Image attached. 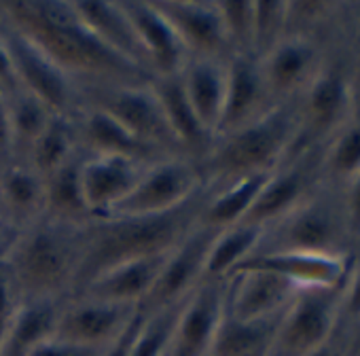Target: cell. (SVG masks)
<instances>
[{"label": "cell", "mask_w": 360, "mask_h": 356, "mask_svg": "<svg viewBox=\"0 0 360 356\" xmlns=\"http://www.w3.org/2000/svg\"><path fill=\"white\" fill-rule=\"evenodd\" d=\"M0 11L79 85H148L155 79L110 51L81 22L72 0H3Z\"/></svg>", "instance_id": "cell-1"}, {"label": "cell", "mask_w": 360, "mask_h": 356, "mask_svg": "<svg viewBox=\"0 0 360 356\" xmlns=\"http://www.w3.org/2000/svg\"><path fill=\"white\" fill-rule=\"evenodd\" d=\"M210 187H204L183 206L161 215L102 217L85 225V253L72 297L106 269L144 257L172 253L200 223Z\"/></svg>", "instance_id": "cell-2"}, {"label": "cell", "mask_w": 360, "mask_h": 356, "mask_svg": "<svg viewBox=\"0 0 360 356\" xmlns=\"http://www.w3.org/2000/svg\"><path fill=\"white\" fill-rule=\"evenodd\" d=\"M85 253V225L47 215L20 227L0 261L18 301L70 299Z\"/></svg>", "instance_id": "cell-3"}, {"label": "cell", "mask_w": 360, "mask_h": 356, "mask_svg": "<svg viewBox=\"0 0 360 356\" xmlns=\"http://www.w3.org/2000/svg\"><path fill=\"white\" fill-rule=\"evenodd\" d=\"M297 134V98L274 104L250 123L214 138L212 148L200 161L204 183L217 189L252 174L274 172L288 157Z\"/></svg>", "instance_id": "cell-4"}, {"label": "cell", "mask_w": 360, "mask_h": 356, "mask_svg": "<svg viewBox=\"0 0 360 356\" xmlns=\"http://www.w3.org/2000/svg\"><path fill=\"white\" fill-rule=\"evenodd\" d=\"M352 238L345 206L324 202L316 191L286 217L263 229L255 253H309L347 257L343 246ZM252 253V255H255Z\"/></svg>", "instance_id": "cell-5"}, {"label": "cell", "mask_w": 360, "mask_h": 356, "mask_svg": "<svg viewBox=\"0 0 360 356\" xmlns=\"http://www.w3.org/2000/svg\"><path fill=\"white\" fill-rule=\"evenodd\" d=\"M345 284L301 286L280 316L267 356H311L335 341Z\"/></svg>", "instance_id": "cell-6"}, {"label": "cell", "mask_w": 360, "mask_h": 356, "mask_svg": "<svg viewBox=\"0 0 360 356\" xmlns=\"http://www.w3.org/2000/svg\"><path fill=\"white\" fill-rule=\"evenodd\" d=\"M81 104L119 121L134 138L163 157H187L174 138L155 91L148 85H79ZM189 159V157H187Z\"/></svg>", "instance_id": "cell-7"}, {"label": "cell", "mask_w": 360, "mask_h": 356, "mask_svg": "<svg viewBox=\"0 0 360 356\" xmlns=\"http://www.w3.org/2000/svg\"><path fill=\"white\" fill-rule=\"evenodd\" d=\"M0 43H3L15 81L22 89L34 94L56 115L70 117L79 106V83L64 72L24 30L0 11Z\"/></svg>", "instance_id": "cell-8"}, {"label": "cell", "mask_w": 360, "mask_h": 356, "mask_svg": "<svg viewBox=\"0 0 360 356\" xmlns=\"http://www.w3.org/2000/svg\"><path fill=\"white\" fill-rule=\"evenodd\" d=\"M202 187H204V174L198 161L187 157H167L150 163L144 170L134 191L110 215L117 217L161 215L183 206Z\"/></svg>", "instance_id": "cell-9"}, {"label": "cell", "mask_w": 360, "mask_h": 356, "mask_svg": "<svg viewBox=\"0 0 360 356\" xmlns=\"http://www.w3.org/2000/svg\"><path fill=\"white\" fill-rule=\"evenodd\" d=\"M324 170L322 153L318 146L290 153L267 178L261 193L242 223L255 227H269L299 204H303L318 185V174Z\"/></svg>", "instance_id": "cell-10"}, {"label": "cell", "mask_w": 360, "mask_h": 356, "mask_svg": "<svg viewBox=\"0 0 360 356\" xmlns=\"http://www.w3.org/2000/svg\"><path fill=\"white\" fill-rule=\"evenodd\" d=\"M217 236V229L198 223L189 236L165 257V263L150 293L140 303V310L148 314L187 299V295L204 280L206 261Z\"/></svg>", "instance_id": "cell-11"}, {"label": "cell", "mask_w": 360, "mask_h": 356, "mask_svg": "<svg viewBox=\"0 0 360 356\" xmlns=\"http://www.w3.org/2000/svg\"><path fill=\"white\" fill-rule=\"evenodd\" d=\"M227 280H202L180 307L167 356H208L225 314Z\"/></svg>", "instance_id": "cell-12"}, {"label": "cell", "mask_w": 360, "mask_h": 356, "mask_svg": "<svg viewBox=\"0 0 360 356\" xmlns=\"http://www.w3.org/2000/svg\"><path fill=\"white\" fill-rule=\"evenodd\" d=\"M157 11L172 24L189 51V58L231 56L217 0H155Z\"/></svg>", "instance_id": "cell-13"}, {"label": "cell", "mask_w": 360, "mask_h": 356, "mask_svg": "<svg viewBox=\"0 0 360 356\" xmlns=\"http://www.w3.org/2000/svg\"><path fill=\"white\" fill-rule=\"evenodd\" d=\"M150 163L119 155H87L81 165V185L94 219L108 217L138 185Z\"/></svg>", "instance_id": "cell-14"}, {"label": "cell", "mask_w": 360, "mask_h": 356, "mask_svg": "<svg viewBox=\"0 0 360 356\" xmlns=\"http://www.w3.org/2000/svg\"><path fill=\"white\" fill-rule=\"evenodd\" d=\"M136 312L138 307L134 305H117L87 297H72L66 299L60 312L56 337L77 345L104 350L121 335Z\"/></svg>", "instance_id": "cell-15"}, {"label": "cell", "mask_w": 360, "mask_h": 356, "mask_svg": "<svg viewBox=\"0 0 360 356\" xmlns=\"http://www.w3.org/2000/svg\"><path fill=\"white\" fill-rule=\"evenodd\" d=\"M301 286L265 269H242L227 278L225 310L242 320L280 316Z\"/></svg>", "instance_id": "cell-16"}, {"label": "cell", "mask_w": 360, "mask_h": 356, "mask_svg": "<svg viewBox=\"0 0 360 356\" xmlns=\"http://www.w3.org/2000/svg\"><path fill=\"white\" fill-rule=\"evenodd\" d=\"M121 9L129 18L140 45L148 58L155 77L178 75L189 60V51L172 24L146 0H121Z\"/></svg>", "instance_id": "cell-17"}, {"label": "cell", "mask_w": 360, "mask_h": 356, "mask_svg": "<svg viewBox=\"0 0 360 356\" xmlns=\"http://www.w3.org/2000/svg\"><path fill=\"white\" fill-rule=\"evenodd\" d=\"M259 64L269 98L276 104L292 100L318 75V47L311 39L284 37Z\"/></svg>", "instance_id": "cell-18"}, {"label": "cell", "mask_w": 360, "mask_h": 356, "mask_svg": "<svg viewBox=\"0 0 360 356\" xmlns=\"http://www.w3.org/2000/svg\"><path fill=\"white\" fill-rule=\"evenodd\" d=\"M276 102L269 98L261 64L252 56H229L227 58V89L225 106L217 136L229 134L252 119L261 117Z\"/></svg>", "instance_id": "cell-19"}, {"label": "cell", "mask_w": 360, "mask_h": 356, "mask_svg": "<svg viewBox=\"0 0 360 356\" xmlns=\"http://www.w3.org/2000/svg\"><path fill=\"white\" fill-rule=\"evenodd\" d=\"M349 259L309 253H255L236 269H265L280 274L299 286H341L349 278Z\"/></svg>", "instance_id": "cell-20"}, {"label": "cell", "mask_w": 360, "mask_h": 356, "mask_svg": "<svg viewBox=\"0 0 360 356\" xmlns=\"http://www.w3.org/2000/svg\"><path fill=\"white\" fill-rule=\"evenodd\" d=\"M70 117L77 129L79 146L87 155H119L146 163L167 159L161 153L142 144L119 121H115L100 108L81 104Z\"/></svg>", "instance_id": "cell-21"}, {"label": "cell", "mask_w": 360, "mask_h": 356, "mask_svg": "<svg viewBox=\"0 0 360 356\" xmlns=\"http://www.w3.org/2000/svg\"><path fill=\"white\" fill-rule=\"evenodd\" d=\"M150 89L155 91V96L161 104V110L167 119V125H169L174 138L178 140L180 148H183V153L189 159L200 163L212 148L214 136L198 119V115L187 98L180 72L169 75V77H155L150 83Z\"/></svg>", "instance_id": "cell-22"}, {"label": "cell", "mask_w": 360, "mask_h": 356, "mask_svg": "<svg viewBox=\"0 0 360 356\" xmlns=\"http://www.w3.org/2000/svg\"><path fill=\"white\" fill-rule=\"evenodd\" d=\"M167 255L144 257V259L119 263V265L106 269L104 274H100L96 280H91L75 297H87V299H96V301H104V303L140 307V303L150 293Z\"/></svg>", "instance_id": "cell-23"}, {"label": "cell", "mask_w": 360, "mask_h": 356, "mask_svg": "<svg viewBox=\"0 0 360 356\" xmlns=\"http://www.w3.org/2000/svg\"><path fill=\"white\" fill-rule=\"evenodd\" d=\"M72 7L81 22L110 51L155 75L138 34L119 3H110V0H72Z\"/></svg>", "instance_id": "cell-24"}, {"label": "cell", "mask_w": 360, "mask_h": 356, "mask_svg": "<svg viewBox=\"0 0 360 356\" xmlns=\"http://www.w3.org/2000/svg\"><path fill=\"white\" fill-rule=\"evenodd\" d=\"M187 98L202 125L217 138L227 89V60L189 58L180 70Z\"/></svg>", "instance_id": "cell-25"}, {"label": "cell", "mask_w": 360, "mask_h": 356, "mask_svg": "<svg viewBox=\"0 0 360 356\" xmlns=\"http://www.w3.org/2000/svg\"><path fill=\"white\" fill-rule=\"evenodd\" d=\"M0 210L13 229L45 215V181L28 163L0 167Z\"/></svg>", "instance_id": "cell-26"}, {"label": "cell", "mask_w": 360, "mask_h": 356, "mask_svg": "<svg viewBox=\"0 0 360 356\" xmlns=\"http://www.w3.org/2000/svg\"><path fill=\"white\" fill-rule=\"evenodd\" d=\"M66 299L18 301L0 356H28L37 345L56 337V326Z\"/></svg>", "instance_id": "cell-27"}, {"label": "cell", "mask_w": 360, "mask_h": 356, "mask_svg": "<svg viewBox=\"0 0 360 356\" xmlns=\"http://www.w3.org/2000/svg\"><path fill=\"white\" fill-rule=\"evenodd\" d=\"M85 153L79 151L60 170L45 178V215L72 225H87L91 215L81 185V165Z\"/></svg>", "instance_id": "cell-28"}, {"label": "cell", "mask_w": 360, "mask_h": 356, "mask_svg": "<svg viewBox=\"0 0 360 356\" xmlns=\"http://www.w3.org/2000/svg\"><path fill=\"white\" fill-rule=\"evenodd\" d=\"M269 174H252L225 187H217V189L210 187V196L202 210L200 225H206L217 231L240 225L248 215V210L252 208L263 185L267 183Z\"/></svg>", "instance_id": "cell-29"}, {"label": "cell", "mask_w": 360, "mask_h": 356, "mask_svg": "<svg viewBox=\"0 0 360 356\" xmlns=\"http://www.w3.org/2000/svg\"><path fill=\"white\" fill-rule=\"evenodd\" d=\"M7 94L9 106V129H11V161L26 163L34 142L45 132L47 123L56 115L34 94L18 87Z\"/></svg>", "instance_id": "cell-30"}, {"label": "cell", "mask_w": 360, "mask_h": 356, "mask_svg": "<svg viewBox=\"0 0 360 356\" xmlns=\"http://www.w3.org/2000/svg\"><path fill=\"white\" fill-rule=\"evenodd\" d=\"M282 316V314H280ZM280 316L263 320H242L227 310L221 318L208 356H250L267 354L276 335Z\"/></svg>", "instance_id": "cell-31"}, {"label": "cell", "mask_w": 360, "mask_h": 356, "mask_svg": "<svg viewBox=\"0 0 360 356\" xmlns=\"http://www.w3.org/2000/svg\"><path fill=\"white\" fill-rule=\"evenodd\" d=\"M79 151H81V146H79L72 117L53 115L51 121L47 123L45 132L34 142L26 163L45 181L47 176H51L56 170H60Z\"/></svg>", "instance_id": "cell-32"}, {"label": "cell", "mask_w": 360, "mask_h": 356, "mask_svg": "<svg viewBox=\"0 0 360 356\" xmlns=\"http://www.w3.org/2000/svg\"><path fill=\"white\" fill-rule=\"evenodd\" d=\"M261 236V227L246 223L219 231L206 261L204 280H227L233 274V269L257 250Z\"/></svg>", "instance_id": "cell-33"}, {"label": "cell", "mask_w": 360, "mask_h": 356, "mask_svg": "<svg viewBox=\"0 0 360 356\" xmlns=\"http://www.w3.org/2000/svg\"><path fill=\"white\" fill-rule=\"evenodd\" d=\"M183 303H185V299L178 303H172L167 307L148 312V314L144 312V320L138 329V335L134 339L129 356H165L169 350L174 326H176Z\"/></svg>", "instance_id": "cell-34"}, {"label": "cell", "mask_w": 360, "mask_h": 356, "mask_svg": "<svg viewBox=\"0 0 360 356\" xmlns=\"http://www.w3.org/2000/svg\"><path fill=\"white\" fill-rule=\"evenodd\" d=\"M252 56L261 60L286 37V3L261 0L252 3Z\"/></svg>", "instance_id": "cell-35"}, {"label": "cell", "mask_w": 360, "mask_h": 356, "mask_svg": "<svg viewBox=\"0 0 360 356\" xmlns=\"http://www.w3.org/2000/svg\"><path fill=\"white\" fill-rule=\"evenodd\" d=\"M217 7L231 56H252V3L248 0H217Z\"/></svg>", "instance_id": "cell-36"}, {"label": "cell", "mask_w": 360, "mask_h": 356, "mask_svg": "<svg viewBox=\"0 0 360 356\" xmlns=\"http://www.w3.org/2000/svg\"><path fill=\"white\" fill-rule=\"evenodd\" d=\"M326 170L337 181H347L360 172V119L337 136L328 151Z\"/></svg>", "instance_id": "cell-37"}, {"label": "cell", "mask_w": 360, "mask_h": 356, "mask_svg": "<svg viewBox=\"0 0 360 356\" xmlns=\"http://www.w3.org/2000/svg\"><path fill=\"white\" fill-rule=\"evenodd\" d=\"M358 320H360V267L345 282L343 305H341V320H339V331H337L335 341H339Z\"/></svg>", "instance_id": "cell-38"}, {"label": "cell", "mask_w": 360, "mask_h": 356, "mask_svg": "<svg viewBox=\"0 0 360 356\" xmlns=\"http://www.w3.org/2000/svg\"><path fill=\"white\" fill-rule=\"evenodd\" d=\"M104 350L98 348H85V345H77L58 337H51L47 341H43L41 345H37L28 356H102Z\"/></svg>", "instance_id": "cell-39"}, {"label": "cell", "mask_w": 360, "mask_h": 356, "mask_svg": "<svg viewBox=\"0 0 360 356\" xmlns=\"http://www.w3.org/2000/svg\"><path fill=\"white\" fill-rule=\"evenodd\" d=\"M142 320H144V312L138 307V312L134 314V318L129 320V324L121 331V335H119L112 343H108V345L104 348L102 356H129L131 345H134V339H136V335H138V329H140Z\"/></svg>", "instance_id": "cell-40"}, {"label": "cell", "mask_w": 360, "mask_h": 356, "mask_svg": "<svg viewBox=\"0 0 360 356\" xmlns=\"http://www.w3.org/2000/svg\"><path fill=\"white\" fill-rule=\"evenodd\" d=\"M15 307H18V299L3 274V269H0V350H3V341H5V335H7V329H9Z\"/></svg>", "instance_id": "cell-41"}, {"label": "cell", "mask_w": 360, "mask_h": 356, "mask_svg": "<svg viewBox=\"0 0 360 356\" xmlns=\"http://www.w3.org/2000/svg\"><path fill=\"white\" fill-rule=\"evenodd\" d=\"M11 163V129H9V106L7 94L0 89V167Z\"/></svg>", "instance_id": "cell-42"}, {"label": "cell", "mask_w": 360, "mask_h": 356, "mask_svg": "<svg viewBox=\"0 0 360 356\" xmlns=\"http://www.w3.org/2000/svg\"><path fill=\"white\" fill-rule=\"evenodd\" d=\"M345 212H347L352 238L358 240L360 238V172L354 176L352 189H349V193L345 198Z\"/></svg>", "instance_id": "cell-43"}, {"label": "cell", "mask_w": 360, "mask_h": 356, "mask_svg": "<svg viewBox=\"0 0 360 356\" xmlns=\"http://www.w3.org/2000/svg\"><path fill=\"white\" fill-rule=\"evenodd\" d=\"M18 81H15V75H13V68H11V62H9V56L0 43V89L3 91H13L18 89Z\"/></svg>", "instance_id": "cell-44"}, {"label": "cell", "mask_w": 360, "mask_h": 356, "mask_svg": "<svg viewBox=\"0 0 360 356\" xmlns=\"http://www.w3.org/2000/svg\"><path fill=\"white\" fill-rule=\"evenodd\" d=\"M15 231L18 229H13V227H0V261L5 259V255H7V250L15 238Z\"/></svg>", "instance_id": "cell-45"}, {"label": "cell", "mask_w": 360, "mask_h": 356, "mask_svg": "<svg viewBox=\"0 0 360 356\" xmlns=\"http://www.w3.org/2000/svg\"><path fill=\"white\" fill-rule=\"evenodd\" d=\"M311 356H341V350H339V348H337V343L333 341V343H328V345L320 348L318 352H314Z\"/></svg>", "instance_id": "cell-46"}, {"label": "cell", "mask_w": 360, "mask_h": 356, "mask_svg": "<svg viewBox=\"0 0 360 356\" xmlns=\"http://www.w3.org/2000/svg\"><path fill=\"white\" fill-rule=\"evenodd\" d=\"M354 102H356V106H354V113H356V119H360V94H358V98H356Z\"/></svg>", "instance_id": "cell-47"}, {"label": "cell", "mask_w": 360, "mask_h": 356, "mask_svg": "<svg viewBox=\"0 0 360 356\" xmlns=\"http://www.w3.org/2000/svg\"><path fill=\"white\" fill-rule=\"evenodd\" d=\"M0 227H9L7 221H5V217H3V210H0Z\"/></svg>", "instance_id": "cell-48"}, {"label": "cell", "mask_w": 360, "mask_h": 356, "mask_svg": "<svg viewBox=\"0 0 360 356\" xmlns=\"http://www.w3.org/2000/svg\"><path fill=\"white\" fill-rule=\"evenodd\" d=\"M356 246H358V253H360V238L356 240Z\"/></svg>", "instance_id": "cell-49"}, {"label": "cell", "mask_w": 360, "mask_h": 356, "mask_svg": "<svg viewBox=\"0 0 360 356\" xmlns=\"http://www.w3.org/2000/svg\"><path fill=\"white\" fill-rule=\"evenodd\" d=\"M250 356H267V354H250Z\"/></svg>", "instance_id": "cell-50"}, {"label": "cell", "mask_w": 360, "mask_h": 356, "mask_svg": "<svg viewBox=\"0 0 360 356\" xmlns=\"http://www.w3.org/2000/svg\"><path fill=\"white\" fill-rule=\"evenodd\" d=\"M165 356H167V354H165Z\"/></svg>", "instance_id": "cell-51"}]
</instances>
